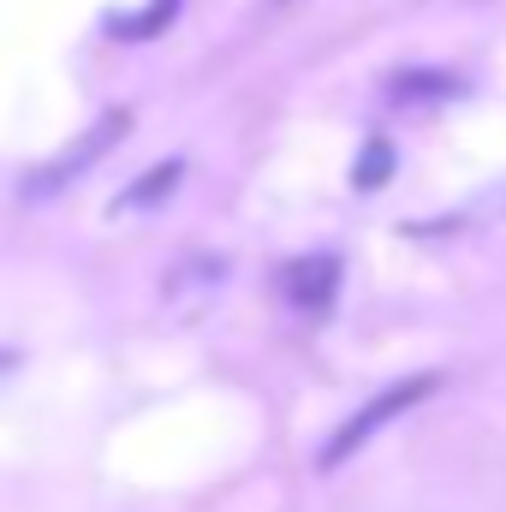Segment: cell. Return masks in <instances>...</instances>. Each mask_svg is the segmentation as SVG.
I'll return each mask as SVG.
<instances>
[{
    "instance_id": "1",
    "label": "cell",
    "mask_w": 506,
    "mask_h": 512,
    "mask_svg": "<svg viewBox=\"0 0 506 512\" xmlns=\"http://www.w3.org/2000/svg\"><path fill=\"white\" fill-rule=\"evenodd\" d=\"M435 387H441V376H435V370H423V376H405V382L381 387L376 399H364V405H358V411H352V417H346L334 435H328V447H322V471L346 465L358 447H370V435H381V429H387L393 417H405L411 405H423Z\"/></svg>"
},
{
    "instance_id": "2",
    "label": "cell",
    "mask_w": 506,
    "mask_h": 512,
    "mask_svg": "<svg viewBox=\"0 0 506 512\" xmlns=\"http://www.w3.org/2000/svg\"><path fill=\"white\" fill-rule=\"evenodd\" d=\"M126 131H131V114H126V108H108V114H102L96 126L84 131L78 143H66V149H60L54 161H42V167H36V173H30L24 185H18V197L42 203V197L66 191V185H72V179H84V173H90V167H96V161H102V155H108V149H114V143H120Z\"/></svg>"
},
{
    "instance_id": "3",
    "label": "cell",
    "mask_w": 506,
    "mask_h": 512,
    "mask_svg": "<svg viewBox=\"0 0 506 512\" xmlns=\"http://www.w3.org/2000/svg\"><path fill=\"white\" fill-rule=\"evenodd\" d=\"M280 286H286V304H292V310H304V316H328L334 298H340V256L334 251L298 256V262L280 274Z\"/></svg>"
},
{
    "instance_id": "4",
    "label": "cell",
    "mask_w": 506,
    "mask_h": 512,
    "mask_svg": "<svg viewBox=\"0 0 506 512\" xmlns=\"http://www.w3.org/2000/svg\"><path fill=\"white\" fill-rule=\"evenodd\" d=\"M179 173H185L179 161H161V167H155V173H143L131 191H120V203H114V209H149V203H161V197L179 185Z\"/></svg>"
},
{
    "instance_id": "5",
    "label": "cell",
    "mask_w": 506,
    "mask_h": 512,
    "mask_svg": "<svg viewBox=\"0 0 506 512\" xmlns=\"http://www.w3.org/2000/svg\"><path fill=\"white\" fill-rule=\"evenodd\" d=\"M459 90V78H447V72H411V78H393V96L399 102H423V96H453Z\"/></svg>"
},
{
    "instance_id": "6",
    "label": "cell",
    "mask_w": 506,
    "mask_h": 512,
    "mask_svg": "<svg viewBox=\"0 0 506 512\" xmlns=\"http://www.w3.org/2000/svg\"><path fill=\"white\" fill-rule=\"evenodd\" d=\"M387 173H393V149H387V143H370V149H364V167H352V179H358V185H364V191H376L381 179H387Z\"/></svg>"
},
{
    "instance_id": "7",
    "label": "cell",
    "mask_w": 506,
    "mask_h": 512,
    "mask_svg": "<svg viewBox=\"0 0 506 512\" xmlns=\"http://www.w3.org/2000/svg\"><path fill=\"white\" fill-rule=\"evenodd\" d=\"M167 12H173V0H155L143 18H131V24H114V36H155V30L167 24Z\"/></svg>"
}]
</instances>
